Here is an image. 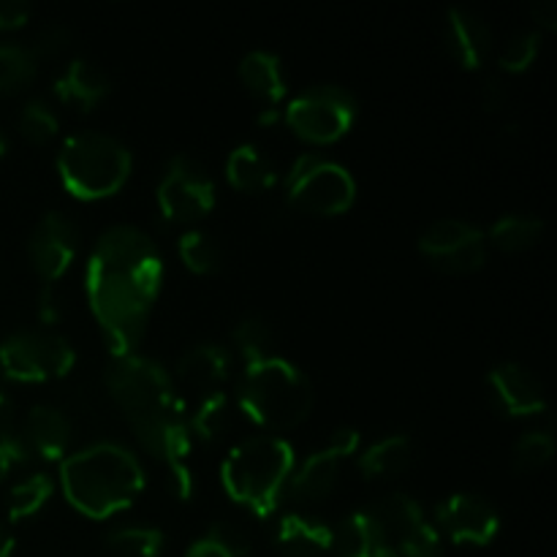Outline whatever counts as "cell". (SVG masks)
<instances>
[{"mask_svg":"<svg viewBox=\"0 0 557 557\" xmlns=\"http://www.w3.org/2000/svg\"><path fill=\"white\" fill-rule=\"evenodd\" d=\"M163 261L150 234L112 226L98 237L85 272V292L112 354H136L161 294Z\"/></svg>","mask_w":557,"mask_h":557,"instance_id":"obj_1","label":"cell"},{"mask_svg":"<svg viewBox=\"0 0 557 557\" xmlns=\"http://www.w3.org/2000/svg\"><path fill=\"white\" fill-rule=\"evenodd\" d=\"M103 381L139 444L166 462L174 495L188 500L194 493L188 466L190 428L172 375L141 354H112Z\"/></svg>","mask_w":557,"mask_h":557,"instance_id":"obj_2","label":"cell"},{"mask_svg":"<svg viewBox=\"0 0 557 557\" xmlns=\"http://www.w3.org/2000/svg\"><path fill=\"white\" fill-rule=\"evenodd\" d=\"M60 487L74 509L103 520L139 498L145 490V468L125 446L101 441L65 457L60 466Z\"/></svg>","mask_w":557,"mask_h":557,"instance_id":"obj_3","label":"cell"},{"mask_svg":"<svg viewBox=\"0 0 557 557\" xmlns=\"http://www.w3.org/2000/svg\"><path fill=\"white\" fill-rule=\"evenodd\" d=\"M294 449L277 435H250L226 455L221 479L232 500L256 517H270L286 493Z\"/></svg>","mask_w":557,"mask_h":557,"instance_id":"obj_4","label":"cell"},{"mask_svg":"<svg viewBox=\"0 0 557 557\" xmlns=\"http://www.w3.org/2000/svg\"><path fill=\"white\" fill-rule=\"evenodd\" d=\"M239 408L264 430L281 433L302 424L313 411V384L283 357L250 362L239 381Z\"/></svg>","mask_w":557,"mask_h":557,"instance_id":"obj_5","label":"cell"},{"mask_svg":"<svg viewBox=\"0 0 557 557\" xmlns=\"http://www.w3.org/2000/svg\"><path fill=\"white\" fill-rule=\"evenodd\" d=\"M134 169L128 147L103 131H79L60 145L58 172L76 199H107L117 194Z\"/></svg>","mask_w":557,"mask_h":557,"instance_id":"obj_6","label":"cell"},{"mask_svg":"<svg viewBox=\"0 0 557 557\" xmlns=\"http://www.w3.org/2000/svg\"><path fill=\"white\" fill-rule=\"evenodd\" d=\"M357 199L351 172L319 152H305L286 174V201L308 215H341Z\"/></svg>","mask_w":557,"mask_h":557,"instance_id":"obj_7","label":"cell"},{"mask_svg":"<svg viewBox=\"0 0 557 557\" xmlns=\"http://www.w3.org/2000/svg\"><path fill=\"white\" fill-rule=\"evenodd\" d=\"M74 362L71 343L52 330H20L0 343V370L5 379L22 384L60 379Z\"/></svg>","mask_w":557,"mask_h":557,"instance_id":"obj_8","label":"cell"},{"mask_svg":"<svg viewBox=\"0 0 557 557\" xmlns=\"http://www.w3.org/2000/svg\"><path fill=\"white\" fill-rule=\"evenodd\" d=\"M357 112V98L346 87L315 85L288 103L286 123L310 145H332L351 131Z\"/></svg>","mask_w":557,"mask_h":557,"instance_id":"obj_9","label":"cell"},{"mask_svg":"<svg viewBox=\"0 0 557 557\" xmlns=\"http://www.w3.org/2000/svg\"><path fill=\"white\" fill-rule=\"evenodd\" d=\"M215 207V183L199 161L174 156L158 183V210L172 223H196Z\"/></svg>","mask_w":557,"mask_h":557,"instance_id":"obj_10","label":"cell"},{"mask_svg":"<svg viewBox=\"0 0 557 557\" xmlns=\"http://www.w3.org/2000/svg\"><path fill=\"white\" fill-rule=\"evenodd\" d=\"M419 253L433 270L444 275H471L482 270L487 259V239L476 226L457 218H444L424 228L419 237Z\"/></svg>","mask_w":557,"mask_h":557,"instance_id":"obj_11","label":"cell"},{"mask_svg":"<svg viewBox=\"0 0 557 557\" xmlns=\"http://www.w3.org/2000/svg\"><path fill=\"white\" fill-rule=\"evenodd\" d=\"M370 511L400 557H444L441 533L430 525L422 506L411 495L395 493Z\"/></svg>","mask_w":557,"mask_h":557,"instance_id":"obj_12","label":"cell"},{"mask_svg":"<svg viewBox=\"0 0 557 557\" xmlns=\"http://www.w3.org/2000/svg\"><path fill=\"white\" fill-rule=\"evenodd\" d=\"M359 449V433L351 428L335 430L330 438V444L324 449L313 451L310 457H305L302 466L294 468L292 476H288L286 490L302 504H319L326 495H332L337 484V473L341 466L346 462V457H351Z\"/></svg>","mask_w":557,"mask_h":557,"instance_id":"obj_13","label":"cell"},{"mask_svg":"<svg viewBox=\"0 0 557 557\" xmlns=\"http://www.w3.org/2000/svg\"><path fill=\"white\" fill-rule=\"evenodd\" d=\"M435 531L446 533L455 544L484 547L498 536L500 517L487 498L473 493H457L435 509Z\"/></svg>","mask_w":557,"mask_h":557,"instance_id":"obj_14","label":"cell"},{"mask_svg":"<svg viewBox=\"0 0 557 557\" xmlns=\"http://www.w3.org/2000/svg\"><path fill=\"white\" fill-rule=\"evenodd\" d=\"M79 250V232L63 212H49L33 228L27 256L44 283H58L71 270Z\"/></svg>","mask_w":557,"mask_h":557,"instance_id":"obj_15","label":"cell"},{"mask_svg":"<svg viewBox=\"0 0 557 557\" xmlns=\"http://www.w3.org/2000/svg\"><path fill=\"white\" fill-rule=\"evenodd\" d=\"M495 406L509 417H539L547 411V392L536 373L517 362H504L493 368L487 379Z\"/></svg>","mask_w":557,"mask_h":557,"instance_id":"obj_16","label":"cell"},{"mask_svg":"<svg viewBox=\"0 0 557 557\" xmlns=\"http://www.w3.org/2000/svg\"><path fill=\"white\" fill-rule=\"evenodd\" d=\"M228 373H232V354L221 343H199L185 351L177 362L180 386L194 392L199 403L223 395Z\"/></svg>","mask_w":557,"mask_h":557,"instance_id":"obj_17","label":"cell"},{"mask_svg":"<svg viewBox=\"0 0 557 557\" xmlns=\"http://www.w3.org/2000/svg\"><path fill=\"white\" fill-rule=\"evenodd\" d=\"M446 49L460 69H479L493 49V33L482 16L468 9H451L446 14Z\"/></svg>","mask_w":557,"mask_h":557,"instance_id":"obj_18","label":"cell"},{"mask_svg":"<svg viewBox=\"0 0 557 557\" xmlns=\"http://www.w3.org/2000/svg\"><path fill=\"white\" fill-rule=\"evenodd\" d=\"M112 90L107 71L98 69L90 60H71L63 74L54 79V96L79 112H90Z\"/></svg>","mask_w":557,"mask_h":557,"instance_id":"obj_19","label":"cell"},{"mask_svg":"<svg viewBox=\"0 0 557 557\" xmlns=\"http://www.w3.org/2000/svg\"><path fill=\"white\" fill-rule=\"evenodd\" d=\"M332 549L337 557H400L370 509L354 511L341 522L332 536Z\"/></svg>","mask_w":557,"mask_h":557,"instance_id":"obj_20","label":"cell"},{"mask_svg":"<svg viewBox=\"0 0 557 557\" xmlns=\"http://www.w3.org/2000/svg\"><path fill=\"white\" fill-rule=\"evenodd\" d=\"M20 435L27 451H36L44 460H60L71 444V422L58 408L33 406L27 411Z\"/></svg>","mask_w":557,"mask_h":557,"instance_id":"obj_21","label":"cell"},{"mask_svg":"<svg viewBox=\"0 0 557 557\" xmlns=\"http://www.w3.org/2000/svg\"><path fill=\"white\" fill-rule=\"evenodd\" d=\"M332 531L324 520L310 515H288L277 522L275 547L286 557H319L332 549Z\"/></svg>","mask_w":557,"mask_h":557,"instance_id":"obj_22","label":"cell"},{"mask_svg":"<svg viewBox=\"0 0 557 557\" xmlns=\"http://www.w3.org/2000/svg\"><path fill=\"white\" fill-rule=\"evenodd\" d=\"M226 180L239 194H261V190L275 185L277 172L259 147L239 145L226 161Z\"/></svg>","mask_w":557,"mask_h":557,"instance_id":"obj_23","label":"cell"},{"mask_svg":"<svg viewBox=\"0 0 557 557\" xmlns=\"http://www.w3.org/2000/svg\"><path fill=\"white\" fill-rule=\"evenodd\" d=\"M239 79L248 87V92H253L264 103H277L286 96V76H283L281 60L264 49L245 54L239 63Z\"/></svg>","mask_w":557,"mask_h":557,"instance_id":"obj_24","label":"cell"},{"mask_svg":"<svg viewBox=\"0 0 557 557\" xmlns=\"http://www.w3.org/2000/svg\"><path fill=\"white\" fill-rule=\"evenodd\" d=\"M413 444L408 435H389V438L375 441L373 446L362 451L359 457V471L368 479L397 476L411 466Z\"/></svg>","mask_w":557,"mask_h":557,"instance_id":"obj_25","label":"cell"},{"mask_svg":"<svg viewBox=\"0 0 557 557\" xmlns=\"http://www.w3.org/2000/svg\"><path fill=\"white\" fill-rule=\"evenodd\" d=\"M544 221L536 215H504L493 223L484 239L504 253H522L542 239Z\"/></svg>","mask_w":557,"mask_h":557,"instance_id":"obj_26","label":"cell"},{"mask_svg":"<svg viewBox=\"0 0 557 557\" xmlns=\"http://www.w3.org/2000/svg\"><path fill=\"white\" fill-rule=\"evenodd\" d=\"M107 549L112 557H158L163 549V533L145 525L117 528L107 536Z\"/></svg>","mask_w":557,"mask_h":557,"instance_id":"obj_27","label":"cell"},{"mask_svg":"<svg viewBox=\"0 0 557 557\" xmlns=\"http://www.w3.org/2000/svg\"><path fill=\"white\" fill-rule=\"evenodd\" d=\"M38 58L30 47H16V44H0V96L22 90L30 85L36 76Z\"/></svg>","mask_w":557,"mask_h":557,"instance_id":"obj_28","label":"cell"},{"mask_svg":"<svg viewBox=\"0 0 557 557\" xmlns=\"http://www.w3.org/2000/svg\"><path fill=\"white\" fill-rule=\"evenodd\" d=\"M54 493V484L47 473H33L25 482L14 484L9 493V520L20 522L33 517L36 511L44 509L49 498Z\"/></svg>","mask_w":557,"mask_h":557,"instance_id":"obj_29","label":"cell"},{"mask_svg":"<svg viewBox=\"0 0 557 557\" xmlns=\"http://www.w3.org/2000/svg\"><path fill=\"white\" fill-rule=\"evenodd\" d=\"M177 250L183 264L188 267L190 272H196V275H212V272L221 270V245H218L215 237H210L207 232H199V228L185 232L183 237H180Z\"/></svg>","mask_w":557,"mask_h":557,"instance_id":"obj_30","label":"cell"},{"mask_svg":"<svg viewBox=\"0 0 557 557\" xmlns=\"http://www.w3.org/2000/svg\"><path fill=\"white\" fill-rule=\"evenodd\" d=\"M234 346L237 351L243 354L245 359L250 362H259V359L272 357L270 348L275 343V332H272L270 321L264 315H245L237 326H234V335H232Z\"/></svg>","mask_w":557,"mask_h":557,"instance_id":"obj_31","label":"cell"},{"mask_svg":"<svg viewBox=\"0 0 557 557\" xmlns=\"http://www.w3.org/2000/svg\"><path fill=\"white\" fill-rule=\"evenodd\" d=\"M58 131L60 120L47 101L33 98V101L25 103V109L20 112V134L30 145H47V141H52L58 136Z\"/></svg>","mask_w":557,"mask_h":557,"instance_id":"obj_32","label":"cell"},{"mask_svg":"<svg viewBox=\"0 0 557 557\" xmlns=\"http://www.w3.org/2000/svg\"><path fill=\"white\" fill-rule=\"evenodd\" d=\"M539 49H542V33L539 30H522L515 38H509L504 49L498 54V65L509 74H520L533 65V60L539 58Z\"/></svg>","mask_w":557,"mask_h":557,"instance_id":"obj_33","label":"cell"},{"mask_svg":"<svg viewBox=\"0 0 557 557\" xmlns=\"http://www.w3.org/2000/svg\"><path fill=\"white\" fill-rule=\"evenodd\" d=\"M555 455V438L544 430H531L522 435L515 446V466L520 471H539L547 466Z\"/></svg>","mask_w":557,"mask_h":557,"instance_id":"obj_34","label":"cell"},{"mask_svg":"<svg viewBox=\"0 0 557 557\" xmlns=\"http://www.w3.org/2000/svg\"><path fill=\"white\" fill-rule=\"evenodd\" d=\"M226 419H228L226 395L207 397V400L199 403L194 417H190L188 422L190 435H199L201 441H215L218 435L223 433V428H226Z\"/></svg>","mask_w":557,"mask_h":557,"instance_id":"obj_35","label":"cell"},{"mask_svg":"<svg viewBox=\"0 0 557 557\" xmlns=\"http://www.w3.org/2000/svg\"><path fill=\"white\" fill-rule=\"evenodd\" d=\"M71 44V30L65 25H52L47 30L38 33L36 44L30 47V52L36 58H54V54L63 52L65 47Z\"/></svg>","mask_w":557,"mask_h":557,"instance_id":"obj_36","label":"cell"},{"mask_svg":"<svg viewBox=\"0 0 557 557\" xmlns=\"http://www.w3.org/2000/svg\"><path fill=\"white\" fill-rule=\"evenodd\" d=\"M207 533H210V536L215 539V542H221L223 547H226L234 557H245V555H248V549H250L248 536H245V533L239 531V528H234L232 522H218V525H212Z\"/></svg>","mask_w":557,"mask_h":557,"instance_id":"obj_37","label":"cell"},{"mask_svg":"<svg viewBox=\"0 0 557 557\" xmlns=\"http://www.w3.org/2000/svg\"><path fill=\"white\" fill-rule=\"evenodd\" d=\"M0 444H3V446H25L20 430H16L14 406H11V400L3 395V392H0ZM25 449H27V446H25Z\"/></svg>","mask_w":557,"mask_h":557,"instance_id":"obj_38","label":"cell"},{"mask_svg":"<svg viewBox=\"0 0 557 557\" xmlns=\"http://www.w3.org/2000/svg\"><path fill=\"white\" fill-rule=\"evenodd\" d=\"M38 315L44 324H58L63 319V299H60L54 283H44L41 297H38Z\"/></svg>","mask_w":557,"mask_h":557,"instance_id":"obj_39","label":"cell"},{"mask_svg":"<svg viewBox=\"0 0 557 557\" xmlns=\"http://www.w3.org/2000/svg\"><path fill=\"white\" fill-rule=\"evenodd\" d=\"M30 20V5L22 0H0V30H16Z\"/></svg>","mask_w":557,"mask_h":557,"instance_id":"obj_40","label":"cell"},{"mask_svg":"<svg viewBox=\"0 0 557 557\" xmlns=\"http://www.w3.org/2000/svg\"><path fill=\"white\" fill-rule=\"evenodd\" d=\"M27 455H30V451H27L25 446H3V444H0V482L9 476L11 468L22 466V462L27 460Z\"/></svg>","mask_w":557,"mask_h":557,"instance_id":"obj_41","label":"cell"},{"mask_svg":"<svg viewBox=\"0 0 557 557\" xmlns=\"http://www.w3.org/2000/svg\"><path fill=\"white\" fill-rule=\"evenodd\" d=\"M185 557H234L232 553H228L226 547H223L221 542H215V539L207 533L205 539H199V542L194 544V547L185 553Z\"/></svg>","mask_w":557,"mask_h":557,"instance_id":"obj_42","label":"cell"},{"mask_svg":"<svg viewBox=\"0 0 557 557\" xmlns=\"http://www.w3.org/2000/svg\"><path fill=\"white\" fill-rule=\"evenodd\" d=\"M533 20L544 30H555L557 27V3L555 0H542V3L533 5Z\"/></svg>","mask_w":557,"mask_h":557,"instance_id":"obj_43","label":"cell"},{"mask_svg":"<svg viewBox=\"0 0 557 557\" xmlns=\"http://www.w3.org/2000/svg\"><path fill=\"white\" fill-rule=\"evenodd\" d=\"M504 101H506L504 85H500L498 79L484 82V109H490V112H498V109L504 107Z\"/></svg>","mask_w":557,"mask_h":557,"instance_id":"obj_44","label":"cell"},{"mask_svg":"<svg viewBox=\"0 0 557 557\" xmlns=\"http://www.w3.org/2000/svg\"><path fill=\"white\" fill-rule=\"evenodd\" d=\"M11 553H14V536H11L9 528L0 522V557H9Z\"/></svg>","mask_w":557,"mask_h":557,"instance_id":"obj_45","label":"cell"},{"mask_svg":"<svg viewBox=\"0 0 557 557\" xmlns=\"http://www.w3.org/2000/svg\"><path fill=\"white\" fill-rule=\"evenodd\" d=\"M5 150H9V139H5V134L0 131V158L5 156Z\"/></svg>","mask_w":557,"mask_h":557,"instance_id":"obj_46","label":"cell"}]
</instances>
